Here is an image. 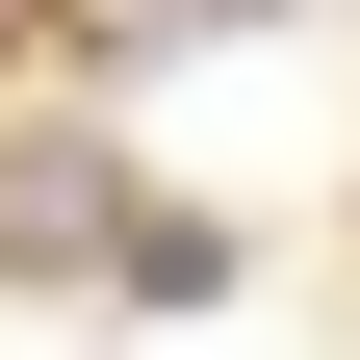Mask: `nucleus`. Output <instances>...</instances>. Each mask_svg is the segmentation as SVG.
<instances>
[{"mask_svg": "<svg viewBox=\"0 0 360 360\" xmlns=\"http://www.w3.org/2000/svg\"><path fill=\"white\" fill-rule=\"evenodd\" d=\"M26 26H52V0H0V52H26Z\"/></svg>", "mask_w": 360, "mask_h": 360, "instance_id": "nucleus-1", "label": "nucleus"}, {"mask_svg": "<svg viewBox=\"0 0 360 360\" xmlns=\"http://www.w3.org/2000/svg\"><path fill=\"white\" fill-rule=\"evenodd\" d=\"M206 26H257V0H206Z\"/></svg>", "mask_w": 360, "mask_h": 360, "instance_id": "nucleus-2", "label": "nucleus"}]
</instances>
